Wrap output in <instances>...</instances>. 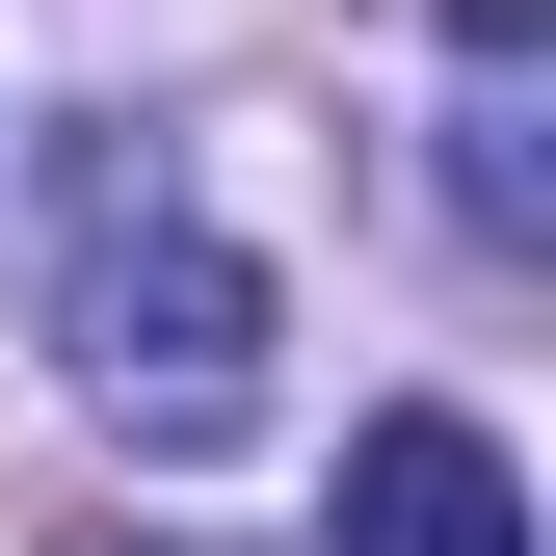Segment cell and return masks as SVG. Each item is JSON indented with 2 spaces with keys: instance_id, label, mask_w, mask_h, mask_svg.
I'll use <instances>...</instances> for the list:
<instances>
[{
  "instance_id": "1",
  "label": "cell",
  "mask_w": 556,
  "mask_h": 556,
  "mask_svg": "<svg viewBox=\"0 0 556 556\" xmlns=\"http://www.w3.org/2000/svg\"><path fill=\"white\" fill-rule=\"evenodd\" d=\"M53 344H80V397L132 451H239L265 425V265L186 213L132 132H80V186H53Z\"/></svg>"
},
{
  "instance_id": "2",
  "label": "cell",
  "mask_w": 556,
  "mask_h": 556,
  "mask_svg": "<svg viewBox=\"0 0 556 556\" xmlns=\"http://www.w3.org/2000/svg\"><path fill=\"white\" fill-rule=\"evenodd\" d=\"M344 556H530V477H504V425L397 397V425L344 451Z\"/></svg>"
},
{
  "instance_id": "3",
  "label": "cell",
  "mask_w": 556,
  "mask_h": 556,
  "mask_svg": "<svg viewBox=\"0 0 556 556\" xmlns=\"http://www.w3.org/2000/svg\"><path fill=\"white\" fill-rule=\"evenodd\" d=\"M451 213H477V239H556V160H530V0H451Z\"/></svg>"
}]
</instances>
